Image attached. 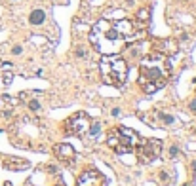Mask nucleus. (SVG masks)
I'll return each instance as SVG.
<instances>
[{"label": "nucleus", "instance_id": "obj_1", "mask_svg": "<svg viewBox=\"0 0 196 186\" xmlns=\"http://www.w3.org/2000/svg\"><path fill=\"white\" fill-rule=\"evenodd\" d=\"M139 29L141 27H137L131 19H101L91 29L90 42L101 55H116L126 48L128 42L137 38Z\"/></svg>", "mask_w": 196, "mask_h": 186}, {"label": "nucleus", "instance_id": "obj_10", "mask_svg": "<svg viewBox=\"0 0 196 186\" xmlns=\"http://www.w3.org/2000/svg\"><path fill=\"white\" fill-rule=\"evenodd\" d=\"M15 103H17V101H15L13 97H10V95H2V97H0V114L8 116L10 112L13 110Z\"/></svg>", "mask_w": 196, "mask_h": 186}, {"label": "nucleus", "instance_id": "obj_17", "mask_svg": "<svg viewBox=\"0 0 196 186\" xmlns=\"http://www.w3.org/2000/svg\"><path fill=\"white\" fill-rule=\"evenodd\" d=\"M111 114H112V116H120V108H112Z\"/></svg>", "mask_w": 196, "mask_h": 186}, {"label": "nucleus", "instance_id": "obj_14", "mask_svg": "<svg viewBox=\"0 0 196 186\" xmlns=\"http://www.w3.org/2000/svg\"><path fill=\"white\" fill-rule=\"evenodd\" d=\"M177 154H179V146H177V144H173V146L169 148V156H172V158H175Z\"/></svg>", "mask_w": 196, "mask_h": 186}, {"label": "nucleus", "instance_id": "obj_3", "mask_svg": "<svg viewBox=\"0 0 196 186\" xmlns=\"http://www.w3.org/2000/svg\"><path fill=\"white\" fill-rule=\"evenodd\" d=\"M99 72L103 84L120 87L128 78V65L118 55H103L99 61Z\"/></svg>", "mask_w": 196, "mask_h": 186}, {"label": "nucleus", "instance_id": "obj_19", "mask_svg": "<svg viewBox=\"0 0 196 186\" xmlns=\"http://www.w3.org/2000/svg\"><path fill=\"white\" fill-rule=\"evenodd\" d=\"M160 180H168V173H166V171L160 173Z\"/></svg>", "mask_w": 196, "mask_h": 186}, {"label": "nucleus", "instance_id": "obj_5", "mask_svg": "<svg viewBox=\"0 0 196 186\" xmlns=\"http://www.w3.org/2000/svg\"><path fill=\"white\" fill-rule=\"evenodd\" d=\"M137 154L139 159L143 163H151L154 162L160 154H162V141L160 139H147V141H139L137 144Z\"/></svg>", "mask_w": 196, "mask_h": 186}, {"label": "nucleus", "instance_id": "obj_18", "mask_svg": "<svg viewBox=\"0 0 196 186\" xmlns=\"http://www.w3.org/2000/svg\"><path fill=\"white\" fill-rule=\"evenodd\" d=\"M76 55H78V57H84V49H82V48H78V49H76Z\"/></svg>", "mask_w": 196, "mask_h": 186}, {"label": "nucleus", "instance_id": "obj_20", "mask_svg": "<svg viewBox=\"0 0 196 186\" xmlns=\"http://www.w3.org/2000/svg\"><path fill=\"white\" fill-rule=\"evenodd\" d=\"M55 186H65V182H63L61 179H57V182H55Z\"/></svg>", "mask_w": 196, "mask_h": 186}, {"label": "nucleus", "instance_id": "obj_2", "mask_svg": "<svg viewBox=\"0 0 196 186\" xmlns=\"http://www.w3.org/2000/svg\"><path fill=\"white\" fill-rule=\"evenodd\" d=\"M169 72H172V66L168 57L160 51H152L145 55L139 65V86L145 93L152 95L168 84Z\"/></svg>", "mask_w": 196, "mask_h": 186}, {"label": "nucleus", "instance_id": "obj_22", "mask_svg": "<svg viewBox=\"0 0 196 186\" xmlns=\"http://www.w3.org/2000/svg\"><path fill=\"white\" fill-rule=\"evenodd\" d=\"M4 186H13V184L12 182H4Z\"/></svg>", "mask_w": 196, "mask_h": 186}, {"label": "nucleus", "instance_id": "obj_9", "mask_svg": "<svg viewBox=\"0 0 196 186\" xmlns=\"http://www.w3.org/2000/svg\"><path fill=\"white\" fill-rule=\"evenodd\" d=\"M4 167L10 169V171H25V169L30 167V163L27 159H21V158H8L4 162Z\"/></svg>", "mask_w": 196, "mask_h": 186}, {"label": "nucleus", "instance_id": "obj_13", "mask_svg": "<svg viewBox=\"0 0 196 186\" xmlns=\"http://www.w3.org/2000/svg\"><path fill=\"white\" fill-rule=\"evenodd\" d=\"M158 118H160V125H173L175 123V118L172 114H166V112H158Z\"/></svg>", "mask_w": 196, "mask_h": 186}, {"label": "nucleus", "instance_id": "obj_6", "mask_svg": "<svg viewBox=\"0 0 196 186\" xmlns=\"http://www.w3.org/2000/svg\"><path fill=\"white\" fill-rule=\"evenodd\" d=\"M67 131H69V135H84L88 131V127H90V116L86 114V112H78V114L71 116L69 120L65 123Z\"/></svg>", "mask_w": 196, "mask_h": 186}, {"label": "nucleus", "instance_id": "obj_15", "mask_svg": "<svg viewBox=\"0 0 196 186\" xmlns=\"http://www.w3.org/2000/svg\"><path fill=\"white\" fill-rule=\"evenodd\" d=\"M12 53H13V55H21V53H23V48H21V46H13V48H12Z\"/></svg>", "mask_w": 196, "mask_h": 186}, {"label": "nucleus", "instance_id": "obj_4", "mask_svg": "<svg viewBox=\"0 0 196 186\" xmlns=\"http://www.w3.org/2000/svg\"><path fill=\"white\" fill-rule=\"evenodd\" d=\"M139 133L133 131L130 127H114L109 131V135H107V144L114 150L116 154H130L135 150V146L139 144Z\"/></svg>", "mask_w": 196, "mask_h": 186}, {"label": "nucleus", "instance_id": "obj_12", "mask_svg": "<svg viewBox=\"0 0 196 186\" xmlns=\"http://www.w3.org/2000/svg\"><path fill=\"white\" fill-rule=\"evenodd\" d=\"M99 131H101V122L99 120H90V127H88V135H90L91 139H95L97 135H99Z\"/></svg>", "mask_w": 196, "mask_h": 186}, {"label": "nucleus", "instance_id": "obj_11", "mask_svg": "<svg viewBox=\"0 0 196 186\" xmlns=\"http://www.w3.org/2000/svg\"><path fill=\"white\" fill-rule=\"evenodd\" d=\"M46 21V12L44 10H33L29 15V23L34 25V27H38V25H42Z\"/></svg>", "mask_w": 196, "mask_h": 186}, {"label": "nucleus", "instance_id": "obj_8", "mask_svg": "<svg viewBox=\"0 0 196 186\" xmlns=\"http://www.w3.org/2000/svg\"><path fill=\"white\" fill-rule=\"evenodd\" d=\"M53 154L55 158L59 159L61 163H73L74 158H76V150L74 146H71V144H55L53 146Z\"/></svg>", "mask_w": 196, "mask_h": 186}, {"label": "nucleus", "instance_id": "obj_7", "mask_svg": "<svg viewBox=\"0 0 196 186\" xmlns=\"http://www.w3.org/2000/svg\"><path fill=\"white\" fill-rule=\"evenodd\" d=\"M76 186H107V177L97 169H88V171L80 173Z\"/></svg>", "mask_w": 196, "mask_h": 186}, {"label": "nucleus", "instance_id": "obj_21", "mask_svg": "<svg viewBox=\"0 0 196 186\" xmlns=\"http://www.w3.org/2000/svg\"><path fill=\"white\" fill-rule=\"evenodd\" d=\"M190 169H192V171L196 173V162H192V165H190Z\"/></svg>", "mask_w": 196, "mask_h": 186}, {"label": "nucleus", "instance_id": "obj_16", "mask_svg": "<svg viewBox=\"0 0 196 186\" xmlns=\"http://www.w3.org/2000/svg\"><path fill=\"white\" fill-rule=\"evenodd\" d=\"M189 108H190V110H192V112H194V114H196V99H192V101H190V105H189Z\"/></svg>", "mask_w": 196, "mask_h": 186}]
</instances>
